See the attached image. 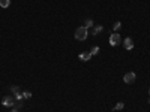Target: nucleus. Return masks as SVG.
I'll return each mask as SVG.
<instances>
[{"mask_svg": "<svg viewBox=\"0 0 150 112\" xmlns=\"http://www.w3.org/2000/svg\"><path fill=\"white\" fill-rule=\"evenodd\" d=\"M87 34H89V29L87 27H78L77 30H75V39L77 40H86L87 39Z\"/></svg>", "mask_w": 150, "mask_h": 112, "instance_id": "1", "label": "nucleus"}, {"mask_svg": "<svg viewBox=\"0 0 150 112\" xmlns=\"http://www.w3.org/2000/svg\"><path fill=\"white\" fill-rule=\"evenodd\" d=\"M122 44V38H120V34L119 33H113L111 36H110V45L111 46H117Z\"/></svg>", "mask_w": 150, "mask_h": 112, "instance_id": "2", "label": "nucleus"}, {"mask_svg": "<svg viewBox=\"0 0 150 112\" xmlns=\"http://www.w3.org/2000/svg\"><path fill=\"white\" fill-rule=\"evenodd\" d=\"M135 79H137V75L134 72H126L125 76H123V81H125L126 84H132Z\"/></svg>", "mask_w": 150, "mask_h": 112, "instance_id": "3", "label": "nucleus"}, {"mask_svg": "<svg viewBox=\"0 0 150 112\" xmlns=\"http://www.w3.org/2000/svg\"><path fill=\"white\" fill-rule=\"evenodd\" d=\"M2 103H3V106L11 108V106H14V105H15V99H14L12 96H6V97H3Z\"/></svg>", "mask_w": 150, "mask_h": 112, "instance_id": "4", "label": "nucleus"}, {"mask_svg": "<svg viewBox=\"0 0 150 112\" xmlns=\"http://www.w3.org/2000/svg\"><path fill=\"white\" fill-rule=\"evenodd\" d=\"M123 46H125L128 51L132 49V48H134V40H132L131 38H126L125 40H123Z\"/></svg>", "mask_w": 150, "mask_h": 112, "instance_id": "5", "label": "nucleus"}, {"mask_svg": "<svg viewBox=\"0 0 150 112\" xmlns=\"http://www.w3.org/2000/svg\"><path fill=\"white\" fill-rule=\"evenodd\" d=\"M78 57H80L81 61H89V60L92 58V54H90V53H81Z\"/></svg>", "mask_w": 150, "mask_h": 112, "instance_id": "6", "label": "nucleus"}, {"mask_svg": "<svg viewBox=\"0 0 150 112\" xmlns=\"http://www.w3.org/2000/svg\"><path fill=\"white\" fill-rule=\"evenodd\" d=\"M11 5V0H0V6L2 8H8Z\"/></svg>", "mask_w": 150, "mask_h": 112, "instance_id": "7", "label": "nucleus"}, {"mask_svg": "<svg viewBox=\"0 0 150 112\" xmlns=\"http://www.w3.org/2000/svg\"><path fill=\"white\" fill-rule=\"evenodd\" d=\"M123 108H125V105H123V102H119L116 106H114V111H122Z\"/></svg>", "mask_w": 150, "mask_h": 112, "instance_id": "8", "label": "nucleus"}, {"mask_svg": "<svg viewBox=\"0 0 150 112\" xmlns=\"http://www.w3.org/2000/svg\"><path fill=\"white\" fill-rule=\"evenodd\" d=\"M92 25H93V21H92V20H86V23H84V27H87V29H89V27H92Z\"/></svg>", "mask_w": 150, "mask_h": 112, "instance_id": "9", "label": "nucleus"}, {"mask_svg": "<svg viewBox=\"0 0 150 112\" xmlns=\"http://www.w3.org/2000/svg\"><path fill=\"white\" fill-rule=\"evenodd\" d=\"M98 53H99V46H95V48H92V51H90L92 55H96Z\"/></svg>", "mask_w": 150, "mask_h": 112, "instance_id": "10", "label": "nucleus"}, {"mask_svg": "<svg viewBox=\"0 0 150 112\" xmlns=\"http://www.w3.org/2000/svg\"><path fill=\"white\" fill-rule=\"evenodd\" d=\"M102 29H104L102 25H98V27H95V30H93V34H98L99 31H102Z\"/></svg>", "mask_w": 150, "mask_h": 112, "instance_id": "11", "label": "nucleus"}, {"mask_svg": "<svg viewBox=\"0 0 150 112\" xmlns=\"http://www.w3.org/2000/svg\"><path fill=\"white\" fill-rule=\"evenodd\" d=\"M23 97H24V99H30V97H32V93H30V91H24V93H23Z\"/></svg>", "mask_w": 150, "mask_h": 112, "instance_id": "12", "label": "nucleus"}, {"mask_svg": "<svg viewBox=\"0 0 150 112\" xmlns=\"http://www.w3.org/2000/svg\"><path fill=\"white\" fill-rule=\"evenodd\" d=\"M120 27H122V24H120V23H119V21H117V23H116V24H114V31H117V30H119V29H120Z\"/></svg>", "mask_w": 150, "mask_h": 112, "instance_id": "13", "label": "nucleus"}, {"mask_svg": "<svg viewBox=\"0 0 150 112\" xmlns=\"http://www.w3.org/2000/svg\"><path fill=\"white\" fill-rule=\"evenodd\" d=\"M11 112H18V111H17V109H12V111H11Z\"/></svg>", "mask_w": 150, "mask_h": 112, "instance_id": "14", "label": "nucleus"}, {"mask_svg": "<svg viewBox=\"0 0 150 112\" xmlns=\"http://www.w3.org/2000/svg\"><path fill=\"white\" fill-rule=\"evenodd\" d=\"M149 94H150V88H149Z\"/></svg>", "mask_w": 150, "mask_h": 112, "instance_id": "15", "label": "nucleus"}]
</instances>
